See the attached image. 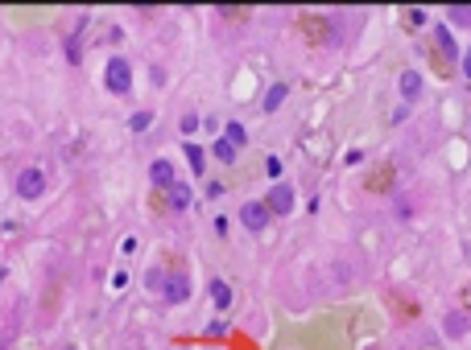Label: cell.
Masks as SVG:
<instances>
[{"instance_id": "obj_18", "label": "cell", "mask_w": 471, "mask_h": 350, "mask_svg": "<svg viewBox=\"0 0 471 350\" xmlns=\"http://www.w3.org/2000/svg\"><path fill=\"white\" fill-rule=\"evenodd\" d=\"M66 58H71V62H79V33H71V42H66Z\"/></svg>"}, {"instance_id": "obj_11", "label": "cell", "mask_w": 471, "mask_h": 350, "mask_svg": "<svg viewBox=\"0 0 471 350\" xmlns=\"http://www.w3.org/2000/svg\"><path fill=\"white\" fill-rule=\"evenodd\" d=\"M285 95H289V87H285V83L269 87V95H265V112H277V107L285 103Z\"/></svg>"}, {"instance_id": "obj_22", "label": "cell", "mask_w": 471, "mask_h": 350, "mask_svg": "<svg viewBox=\"0 0 471 350\" xmlns=\"http://www.w3.org/2000/svg\"><path fill=\"white\" fill-rule=\"evenodd\" d=\"M463 75H468V79H471V50H468V54H463Z\"/></svg>"}, {"instance_id": "obj_1", "label": "cell", "mask_w": 471, "mask_h": 350, "mask_svg": "<svg viewBox=\"0 0 471 350\" xmlns=\"http://www.w3.org/2000/svg\"><path fill=\"white\" fill-rule=\"evenodd\" d=\"M103 83H108L112 95H129V87H133V66L124 58H112L108 70H103Z\"/></svg>"}, {"instance_id": "obj_5", "label": "cell", "mask_w": 471, "mask_h": 350, "mask_svg": "<svg viewBox=\"0 0 471 350\" xmlns=\"http://www.w3.org/2000/svg\"><path fill=\"white\" fill-rule=\"evenodd\" d=\"M149 181H153L157 190H174V185H178V181H174V161H161V157H157V161L149 165Z\"/></svg>"}, {"instance_id": "obj_14", "label": "cell", "mask_w": 471, "mask_h": 350, "mask_svg": "<svg viewBox=\"0 0 471 350\" xmlns=\"http://www.w3.org/2000/svg\"><path fill=\"white\" fill-rule=\"evenodd\" d=\"M187 161H190V174H203V161H207V153H203L198 144H190V140H187Z\"/></svg>"}, {"instance_id": "obj_4", "label": "cell", "mask_w": 471, "mask_h": 350, "mask_svg": "<svg viewBox=\"0 0 471 350\" xmlns=\"http://www.w3.org/2000/svg\"><path fill=\"white\" fill-rule=\"evenodd\" d=\"M161 297H166L170 305H182V301L190 297V276H182V272L166 276V284H161Z\"/></svg>"}, {"instance_id": "obj_20", "label": "cell", "mask_w": 471, "mask_h": 350, "mask_svg": "<svg viewBox=\"0 0 471 350\" xmlns=\"http://www.w3.org/2000/svg\"><path fill=\"white\" fill-rule=\"evenodd\" d=\"M265 169H269V177H277V174H282V161H277V157H269V161H265Z\"/></svg>"}, {"instance_id": "obj_2", "label": "cell", "mask_w": 471, "mask_h": 350, "mask_svg": "<svg viewBox=\"0 0 471 350\" xmlns=\"http://www.w3.org/2000/svg\"><path fill=\"white\" fill-rule=\"evenodd\" d=\"M17 194H21V198H42V194H46V174H42L38 165H25V169L17 174Z\"/></svg>"}, {"instance_id": "obj_10", "label": "cell", "mask_w": 471, "mask_h": 350, "mask_svg": "<svg viewBox=\"0 0 471 350\" xmlns=\"http://www.w3.org/2000/svg\"><path fill=\"white\" fill-rule=\"evenodd\" d=\"M434 42H438V50H442L451 62H455V38H451V29H447V25H438V29H434Z\"/></svg>"}, {"instance_id": "obj_12", "label": "cell", "mask_w": 471, "mask_h": 350, "mask_svg": "<svg viewBox=\"0 0 471 350\" xmlns=\"http://www.w3.org/2000/svg\"><path fill=\"white\" fill-rule=\"evenodd\" d=\"M211 153H215V161H224V165H232V161H236V144L228 140V136H224V140H215V149H211Z\"/></svg>"}, {"instance_id": "obj_17", "label": "cell", "mask_w": 471, "mask_h": 350, "mask_svg": "<svg viewBox=\"0 0 471 350\" xmlns=\"http://www.w3.org/2000/svg\"><path fill=\"white\" fill-rule=\"evenodd\" d=\"M149 120H153V116H149V112H137V116H133V124H129V128H133V132H145V128H149Z\"/></svg>"}, {"instance_id": "obj_19", "label": "cell", "mask_w": 471, "mask_h": 350, "mask_svg": "<svg viewBox=\"0 0 471 350\" xmlns=\"http://www.w3.org/2000/svg\"><path fill=\"white\" fill-rule=\"evenodd\" d=\"M194 128H198V116H194V112H190V116H182V132H187V136H190V132H194Z\"/></svg>"}, {"instance_id": "obj_8", "label": "cell", "mask_w": 471, "mask_h": 350, "mask_svg": "<svg viewBox=\"0 0 471 350\" xmlns=\"http://www.w3.org/2000/svg\"><path fill=\"white\" fill-rule=\"evenodd\" d=\"M418 95H422V75H418V70H405V75H401V99L414 103Z\"/></svg>"}, {"instance_id": "obj_3", "label": "cell", "mask_w": 471, "mask_h": 350, "mask_svg": "<svg viewBox=\"0 0 471 350\" xmlns=\"http://www.w3.org/2000/svg\"><path fill=\"white\" fill-rule=\"evenodd\" d=\"M269 219H273V211H269L265 202H244V206H240V222H244L248 231H265Z\"/></svg>"}, {"instance_id": "obj_21", "label": "cell", "mask_w": 471, "mask_h": 350, "mask_svg": "<svg viewBox=\"0 0 471 350\" xmlns=\"http://www.w3.org/2000/svg\"><path fill=\"white\" fill-rule=\"evenodd\" d=\"M410 25H426V13H422V8H410Z\"/></svg>"}, {"instance_id": "obj_16", "label": "cell", "mask_w": 471, "mask_h": 350, "mask_svg": "<svg viewBox=\"0 0 471 350\" xmlns=\"http://www.w3.org/2000/svg\"><path fill=\"white\" fill-rule=\"evenodd\" d=\"M228 140H232L236 149H240V144L248 140V132H244V124H236V120H232V124H228Z\"/></svg>"}, {"instance_id": "obj_15", "label": "cell", "mask_w": 471, "mask_h": 350, "mask_svg": "<svg viewBox=\"0 0 471 350\" xmlns=\"http://www.w3.org/2000/svg\"><path fill=\"white\" fill-rule=\"evenodd\" d=\"M447 17H451L455 25H471V4H451V8H447Z\"/></svg>"}, {"instance_id": "obj_13", "label": "cell", "mask_w": 471, "mask_h": 350, "mask_svg": "<svg viewBox=\"0 0 471 350\" xmlns=\"http://www.w3.org/2000/svg\"><path fill=\"white\" fill-rule=\"evenodd\" d=\"M170 206H174V211H187V206H190V185L178 181V185L170 190Z\"/></svg>"}, {"instance_id": "obj_6", "label": "cell", "mask_w": 471, "mask_h": 350, "mask_svg": "<svg viewBox=\"0 0 471 350\" xmlns=\"http://www.w3.org/2000/svg\"><path fill=\"white\" fill-rule=\"evenodd\" d=\"M265 206H269L273 215H289V211H294V190H289V185H273L269 198H265Z\"/></svg>"}, {"instance_id": "obj_9", "label": "cell", "mask_w": 471, "mask_h": 350, "mask_svg": "<svg viewBox=\"0 0 471 350\" xmlns=\"http://www.w3.org/2000/svg\"><path fill=\"white\" fill-rule=\"evenodd\" d=\"M211 301H215V309H228L232 305V284L228 280H211Z\"/></svg>"}, {"instance_id": "obj_7", "label": "cell", "mask_w": 471, "mask_h": 350, "mask_svg": "<svg viewBox=\"0 0 471 350\" xmlns=\"http://www.w3.org/2000/svg\"><path fill=\"white\" fill-rule=\"evenodd\" d=\"M468 313H447V317H442V330H447V338H463V334H468Z\"/></svg>"}]
</instances>
